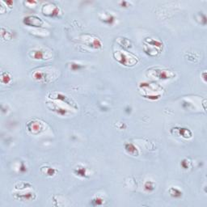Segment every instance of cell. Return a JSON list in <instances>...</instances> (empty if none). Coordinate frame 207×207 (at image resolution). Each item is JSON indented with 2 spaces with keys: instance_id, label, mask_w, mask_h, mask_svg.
Returning a JSON list of instances; mask_svg holds the SVG:
<instances>
[{
  "instance_id": "6da1fadb",
  "label": "cell",
  "mask_w": 207,
  "mask_h": 207,
  "mask_svg": "<svg viewBox=\"0 0 207 207\" xmlns=\"http://www.w3.org/2000/svg\"><path fill=\"white\" fill-rule=\"evenodd\" d=\"M24 23L26 25L30 26V27H36V28H40L44 24L43 20L40 17H37L36 15H30L25 17L24 19Z\"/></svg>"
},
{
  "instance_id": "7a4b0ae2",
  "label": "cell",
  "mask_w": 207,
  "mask_h": 207,
  "mask_svg": "<svg viewBox=\"0 0 207 207\" xmlns=\"http://www.w3.org/2000/svg\"><path fill=\"white\" fill-rule=\"evenodd\" d=\"M28 131H30L31 133L36 134L37 132L40 131V130H41V126H40V123L37 121H32L28 125Z\"/></svg>"
},
{
  "instance_id": "3957f363",
  "label": "cell",
  "mask_w": 207,
  "mask_h": 207,
  "mask_svg": "<svg viewBox=\"0 0 207 207\" xmlns=\"http://www.w3.org/2000/svg\"><path fill=\"white\" fill-rule=\"evenodd\" d=\"M178 132L176 134L180 135V136L183 137L185 138H192V132L190 131V130H188L187 128H178Z\"/></svg>"
},
{
  "instance_id": "277c9868",
  "label": "cell",
  "mask_w": 207,
  "mask_h": 207,
  "mask_svg": "<svg viewBox=\"0 0 207 207\" xmlns=\"http://www.w3.org/2000/svg\"><path fill=\"white\" fill-rule=\"evenodd\" d=\"M125 149L129 154H130L134 156H137L138 155V150L136 149V147H134V144L132 143H127L125 145Z\"/></svg>"
},
{
  "instance_id": "5b68a950",
  "label": "cell",
  "mask_w": 207,
  "mask_h": 207,
  "mask_svg": "<svg viewBox=\"0 0 207 207\" xmlns=\"http://www.w3.org/2000/svg\"><path fill=\"white\" fill-rule=\"evenodd\" d=\"M19 199H21L23 201H26V200H33L35 199V193L33 192H27V193H23V194H19Z\"/></svg>"
},
{
  "instance_id": "8992f818",
  "label": "cell",
  "mask_w": 207,
  "mask_h": 207,
  "mask_svg": "<svg viewBox=\"0 0 207 207\" xmlns=\"http://www.w3.org/2000/svg\"><path fill=\"white\" fill-rule=\"evenodd\" d=\"M169 193L172 197H175V198H180L182 196V192L177 188H171L169 189Z\"/></svg>"
},
{
  "instance_id": "52a82bcc",
  "label": "cell",
  "mask_w": 207,
  "mask_h": 207,
  "mask_svg": "<svg viewBox=\"0 0 207 207\" xmlns=\"http://www.w3.org/2000/svg\"><path fill=\"white\" fill-rule=\"evenodd\" d=\"M101 19L103 22H104L105 24H112L115 21L114 16L111 14H104V18H101Z\"/></svg>"
},
{
  "instance_id": "ba28073f",
  "label": "cell",
  "mask_w": 207,
  "mask_h": 207,
  "mask_svg": "<svg viewBox=\"0 0 207 207\" xmlns=\"http://www.w3.org/2000/svg\"><path fill=\"white\" fill-rule=\"evenodd\" d=\"M75 173L77 176L81 177H86L87 172H86V168L84 167H81L79 166L78 167H76L75 170Z\"/></svg>"
},
{
  "instance_id": "9c48e42d",
  "label": "cell",
  "mask_w": 207,
  "mask_h": 207,
  "mask_svg": "<svg viewBox=\"0 0 207 207\" xmlns=\"http://www.w3.org/2000/svg\"><path fill=\"white\" fill-rule=\"evenodd\" d=\"M146 42H147L149 46H155V47H158V48H161L162 46H163V44H162L160 41L155 40V39H152V38H149V40L147 39Z\"/></svg>"
},
{
  "instance_id": "30bf717a",
  "label": "cell",
  "mask_w": 207,
  "mask_h": 207,
  "mask_svg": "<svg viewBox=\"0 0 207 207\" xmlns=\"http://www.w3.org/2000/svg\"><path fill=\"white\" fill-rule=\"evenodd\" d=\"M156 73L158 78L161 79H167L172 77V75H168V72L167 71H156Z\"/></svg>"
},
{
  "instance_id": "8fae6325",
  "label": "cell",
  "mask_w": 207,
  "mask_h": 207,
  "mask_svg": "<svg viewBox=\"0 0 207 207\" xmlns=\"http://www.w3.org/2000/svg\"><path fill=\"white\" fill-rule=\"evenodd\" d=\"M45 54L43 53V51L41 50H35L32 51V57L34 58V59H43Z\"/></svg>"
},
{
  "instance_id": "7c38bea8",
  "label": "cell",
  "mask_w": 207,
  "mask_h": 207,
  "mask_svg": "<svg viewBox=\"0 0 207 207\" xmlns=\"http://www.w3.org/2000/svg\"><path fill=\"white\" fill-rule=\"evenodd\" d=\"M144 188H145V190L151 192L155 189V183L152 181H147L144 185Z\"/></svg>"
},
{
  "instance_id": "4fadbf2b",
  "label": "cell",
  "mask_w": 207,
  "mask_h": 207,
  "mask_svg": "<svg viewBox=\"0 0 207 207\" xmlns=\"http://www.w3.org/2000/svg\"><path fill=\"white\" fill-rule=\"evenodd\" d=\"M11 76L9 75L8 73H3L1 76V82L3 83H8L11 81Z\"/></svg>"
},
{
  "instance_id": "5bb4252c",
  "label": "cell",
  "mask_w": 207,
  "mask_h": 207,
  "mask_svg": "<svg viewBox=\"0 0 207 207\" xmlns=\"http://www.w3.org/2000/svg\"><path fill=\"white\" fill-rule=\"evenodd\" d=\"M45 174H46L47 176H50V177H52L54 175H55L56 173V169L54 168V167H45Z\"/></svg>"
},
{
  "instance_id": "9a60e30c",
  "label": "cell",
  "mask_w": 207,
  "mask_h": 207,
  "mask_svg": "<svg viewBox=\"0 0 207 207\" xmlns=\"http://www.w3.org/2000/svg\"><path fill=\"white\" fill-rule=\"evenodd\" d=\"M29 187H31V185L28 184V183H25V182H20L18 185H15L16 189H24V188Z\"/></svg>"
},
{
  "instance_id": "2e32d148",
  "label": "cell",
  "mask_w": 207,
  "mask_h": 207,
  "mask_svg": "<svg viewBox=\"0 0 207 207\" xmlns=\"http://www.w3.org/2000/svg\"><path fill=\"white\" fill-rule=\"evenodd\" d=\"M91 203H92V205H94V206H101L103 204V200L101 199V197H96V198H94V199H92V201H91Z\"/></svg>"
},
{
  "instance_id": "e0dca14e",
  "label": "cell",
  "mask_w": 207,
  "mask_h": 207,
  "mask_svg": "<svg viewBox=\"0 0 207 207\" xmlns=\"http://www.w3.org/2000/svg\"><path fill=\"white\" fill-rule=\"evenodd\" d=\"M71 68L73 70V71H77V70H80L82 68V66L79 64H76V63H72L71 64Z\"/></svg>"
},
{
  "instance_id": "ac0fdd59",
  "label": "cell",
  "mask_w": 207,
  "mask_h": 207,
  "mask_svg": "<svg viewBox=\"0 0 207 207\" xmlns=\"http://www.w3.org/2000/svg\"><path fill=\"white\" fill-rule=\"evenodd\" d=\"M181 165V167L183 168L187 169L188 167V161L187 159H184V160H182Z\"/></svg>"
}]
</instances>
